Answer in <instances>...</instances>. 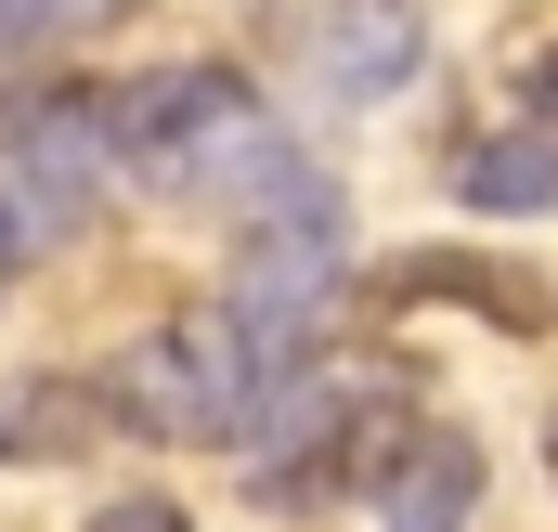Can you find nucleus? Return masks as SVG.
Here are the masks:
<instances>
[{"mask_svg":"<svg viewBox=\"0 0 558 532\" xmlns=\"http://www.w3.org/2000/svg\"><path fill=\"white\" fill-rule=\"evenodd\" d=\"M221 118H247V78H234V65H156V78H118V169L169 182Z\"/></svg>","mask_w":558,"mask_h":532,"instance_id":"20e7f679","label":"nucleus"},{"mask_svg":"<svg viewBox=\"0 0 558 532\" xmlns=\"http://www.w3.org/2000/svg\"><path fill=\"white\" fill-rule=\"evenodd\" d=\"M520 105H533V118L558 131V52H533V65H520Z\"/></svg>","mask_w":558,"mask_h":532,"instance_id":"f8f14e48","label":"nucleus"},{"mask_svg":"<svg viewBox=\"0 0 558 532\" xmlns=\"http://www.w3.org/2000/svg\"><path fill=\"white\" fill-rule=\"evenodd\" d=\"M454 195L494 208V221L558 208V131H494V143H468V156H454Z\"/></svg>","mask_w":558,"mask_h":532,"instance_id":"0eeeda50","label":"nucleus"},{"mask_svg":"<svg viewBox=\"0 0 558 532\" xmlns=\"http://www.w3.org/2000/svg\"><path fill=\"white\" fill-rule=\"evenodd\" d=\"M0 169L39 182L65 221H92L105 182H118V92L105 78H26V92H0Z\"/></svg>","mask_w":558,"mask_h":532,"instance_id":"f03ea898","label":"nucleus"},{"mask_svg":"<svg viewBox=\"0 0 558 532\" xmlns=\"http://www.w3.org/2000/svg\"><path fill=\"white\" fill-rule=\"evenodd\" d=\"M65 234H78V221H65V208H52L39 182H13V169H0V286H13L26 261H52Z\"/></svg>","mask_w":558,"mask_h":532,"instance_id":"1a4fd4ad","label":"nucleus"},{"mask_svg":"<svg viewBox=\"0 0 558 532\" xmlns=\"http://www.w3.org/2000/svg\"><path fill=\"white\" fill-rule=\"evenodd\" d=\"M78 532H195V507H182V494H105Z\"/></svg>","mask_w":558,"mask_h":532,"instance_id":"9d476101","label":"nucleus"},{"mask_svg":"<svg viewBox=\"0 0 558 532\" xmlns=\"http://www.w3.org/2000/svg\"><path fill=\"white\" fill-rule=\"evenodd\" d=\"M377 286L390 299H481L494 325H546V286H520V273H494V261H441V247L428 261H390Z\"/></svg>","mask_w":558,"mask_h":532,"instance_id":"6e6552de","label":"nucleus"},{"mask_svg":"<svg viewBox=\"0 0 558 532\" xmlns=\"http://www.w3.org/2000/svg\"><path fill=\"white\" fill-rule=\"evenodd\" d=\"M105 0H0V52H26V39H65V26H92Z\"/></svg>","mask_w":558,"mask_h":532,"instance_id":"9b49d317","label":"nucleus"},{"mask_svg":"<svg viewBox=\"0 0 558 532\" xmlns=\"http://www.w3.org/2000/svg\"><path fill=\"white\" fill-rule=\"evenodd\" d=\"M105 390L131 428L156 442H247V415H260V351H247V325H234V299H182V312H156L131 351L105 364Z\"/></svg>","mask_w":558,"mask_h":532,"instance_id":"f257e3e1","label":"nucleus"},{"mask_svg":"<svg viewBox=\"0 0 558 532\" xmlns=\"http://www.w3.org/2000/svg\"><path fill=\"white\" fill-rule=\"evenodd\" d=\"M131 415L105 377H0V468H65V455H105Z\"/></svg>","mask_w":558,"mask_h":532,"instance_id":"39448f33","label":"nucleus"},{"mask_svg":"<svg viewBox=\"0 0 558 532\" xmlns=\"http://www.w3.org/2000/svg\"><path fill=\"white\" fill-rule=\"evenodd\" d=\"M286 39H299V65H312L325 105H390L428 65V13L416 0H299Z\"/></svg>","mask_w":558,"mask_h":532,"instance_id":"7ed1b4c3","label":"nucleus"},{"mask_svg":"<svg viewBox=\"0 0 558 532\" xmlns=\"http://www.w3.org/2000/svg\"><path fill=\"white\" fill-rule=\"evenodd\" d=\"M546 468H558V428H546Z\"/></svg>","mask_w":558,"mask_h":532,"instance_id":"ddd939ff","label":"nucleus"},{"mask_svg":"<svg viewBox=\"0 0 558 532\" xmlns=\"http://www.w3.org/2000/svg\"><path fill=\"white\" fill-rule=\"evenodd\" d=\"M468 507H481V442L416 415V428L377 455V520H390V532H454Z\"/></svg>","mask_w":558,"mask_h":532,"instance_id":"423d86ee","label":"nucleus"}]
</instances>
